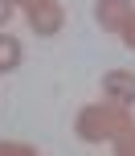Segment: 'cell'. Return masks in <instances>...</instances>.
<instances>
[{"mask_svg": "<svg viewBox=\"0 0 135 156\" xmlns=\"http://www.w3.org/2000/svg\"><path fill=\"white\" fill-rule=\"evenodd\" d=\"M131 123H135V119H131V111L123 107V103L103 99V103H90V107H82V111H78V119H74V132H78L86 144H111L115 136L127 132Z\"/></svg>", "mask_w": 135, "mask_h": 156, "instance_id": "obj_1", "label": "cell"}, {"mask_svg": "<svg viewBox=\"0 0 135 156\" xmlns=\"http://www.w3.org/2000/svg\"><path fill=\"white\" fill-rule=\"evenodd\" d=\"M21 12H25V21H29V29L37 33V37H53V33L66 25V8H62V0H37V4L21 8Z\"/></svg>", "mask_w": 135, "mask_h": 156, "instance_id": "obj_2", "label": "cell"}, {"mask_svg": "<svg viewBox=\"0 0 135 156\" xmlns=\"http://www.w3.org/2000/svg\"><path fill=\"white\" fill-rule=\"evenodd\" d=\"M131 12H135L131 0H98L94 4V21H98L103 33H123V25L131 21Z\"/></svg>", "mask_w": 135, "mask_h": 156, "instance_id": "obj_3", "label": "cell"}, {"mask_svg": "<svg viewBox=\"0 0 135 156\" xmlns=\"http://www.w3.org/2000/svg\"><path fill=\"white\" fill-rule=\"evenodd\" d=\"M103 99L135 107V74L131 70H106L103 74Z\"/></svg>", "mask_w": 135, "mask_h": 156, "instance_id": "obj_4", "label": "cell"}, {"mask_svg": "<svg viewBox=\"0 0 135 156\" xmlns=\"http://www.w3.org/2000/svg\"><path fill=\"white\" fill-rule=\"evenodd\" d=\"M16 66H21V41L0 33V74H12Z\"/></svg>", "mask_w": 135, "mask_h": 156, "instance_id": "obj_5", "label": "cell"}, {"mask_svg": "<svg viewBox=\"0 0 135 156\" xmlns=\"http://www.w3.org/2000/svg\"><path fill=\"white\" fill-rule=\"evenodd\" d=\"M111 144H115V152H119V156H135V123L127 127V132H119Z\"/></svg>", "mask_w": 135, "mask_h": 156, "instance_id": "obj_6", "label": "cell"}, {"mask_svg": "<svg viewBox=\"0 0 135 156\" xmlns=\"http://www.w3.org/2000/svg\"><path fill=\"white\" fill-rule=\"evenodd\" d=\"M0 156H33L29 144H12V140H0Z\"/></svg>", "mask_w": 135, "mask_h": 156, "instance_id": "obj_7", "label": "cell"}, {"mask_svg": "<svg viewBox=\"0 0 135 156\" xmlns=\"http://www.w3.org/2000/svg\"><path fill=\"white\" fill-rule=\"evenodd\" d=\"M123 41H127V49H135V12H131V21L123 25V33H119Z\"/></svg>", "mask_w": 135, "mask_h": 156, "instance_id": "obj_8", "label": "cell"}, {"mask_svg": "<svg viewBox=\"0 0 135 156\" xmlns=\"http://www.w3.org/2000/svg\"><path fill=\"white\" fill-rule=\"evenodd\" d=\"M12 8H16V0H0V29L12 21Z\"/></svg>", "mask_w": 135, "mask_h": 156, "instance_id": "obj_9", "label": "cell"}]
</instances>
